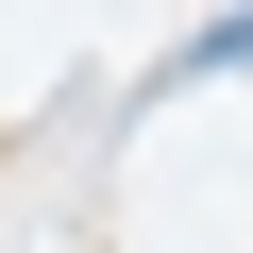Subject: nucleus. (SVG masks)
<instances>
[{
    "mask_svg": "<svg viewBox=\"0 0 253 253\" xmlns=\"http://www.w3.org/2000/svg\"><path fill=\"white\" fill-rule=\"evenodd\" d=\"M203 68H253V17H219V34H186V84Z\"/></svg>",
    "mask_w": 253,
    "mask_h": 253,
    "instance_id": "f257e3e1",
    "label": "nucleus"
}]
</instances>
